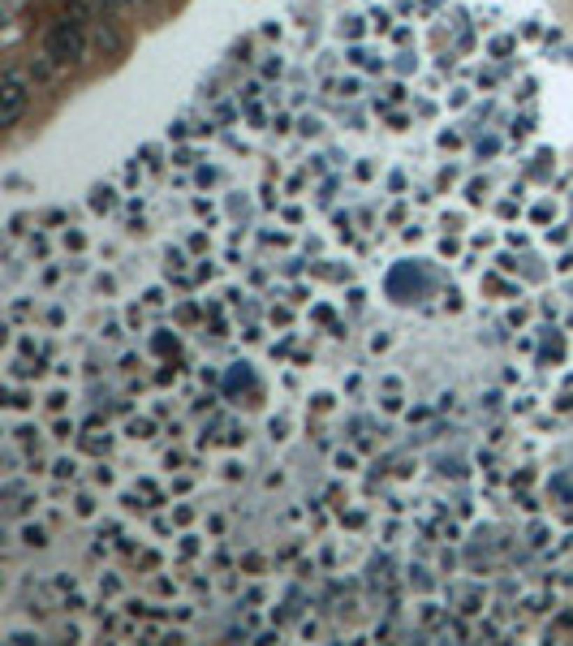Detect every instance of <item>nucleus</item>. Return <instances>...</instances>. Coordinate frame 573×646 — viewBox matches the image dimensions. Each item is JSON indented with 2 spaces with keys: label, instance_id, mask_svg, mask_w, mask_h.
<instances>
[{
  "label": "nucleus",
  "instance_id": "nucleus-1",
  "mask_svg": "<svg viewBox=\"0 0 573 646\" xmlns=\"http://www.w3.org/2000/svg\"><path fill=\"white\" fill-rule=\"evenodd\" d=\"M27 99H31L27 78H22V73L13 69L9 78H5V91H0V121H5V126H17L22 112H27Z\"/></svg>",
  "mask_w": 573,
  "mask_h": 646
},
{
  "label": "nucleus",
  "instance_id": "nucleus-2",
  "mask_svg": "<svg viewBox=\"0 0 573 646\" xmlns=\"http://www.w3.org/2000/svg\"><path fill=\"white\" fill-rule=\"evenodd\" d=\"M87 52V43H82V31L73 27V22H61V27L47 35V57H57V61H82Z\"/></svg>",
  "mask_w": 573,
  "mask_h": 646
},
{
  "label": "nucleus",
  "instance_id": "nucleus-3",
  "mask_svg": "<svg viewBox=\"0 0 573 646\" xmlns=\"http://www.w3.org/2000/svg\"><path fill=\"white\" fill-rule=\"evenodd\" d=\"M52 73H57V69L47 65V61H35V78H39V82H47V78H52Z\"/></svg>",
  "mask_w": 573,
  "mask_h": 646
},
{
  "label": "nucleus",
  "instance_id": "nucleus-4",
  "mask_svg": "<svg viewBox=\"0 0 573 646\" xmlns=\"http://www.w3.org/2000/svg\"><path fill=\"white\" fill-rule=\"evenodd\" d=\"M27 543H31V548H43L47 539H43V530H39V526H31V530H27Z\"/></svg>",
  "mask_w": 573,
  "mask_h": 646
},
{
  "label": "nucleus",
  "instance_id": "nucleus-5",
  "mask_svg": "<svg viewBox=\"0 0 573 646\" xmlns=\"http://www.w3.org/2000/svg\"><path fill=\"white\" fill-rule=\"evenodd\" d=\"M126 5H130V0H126Z\"/></svg>",
  "mask_w": 573,
  "mask_h": 646
}]
</instances>
